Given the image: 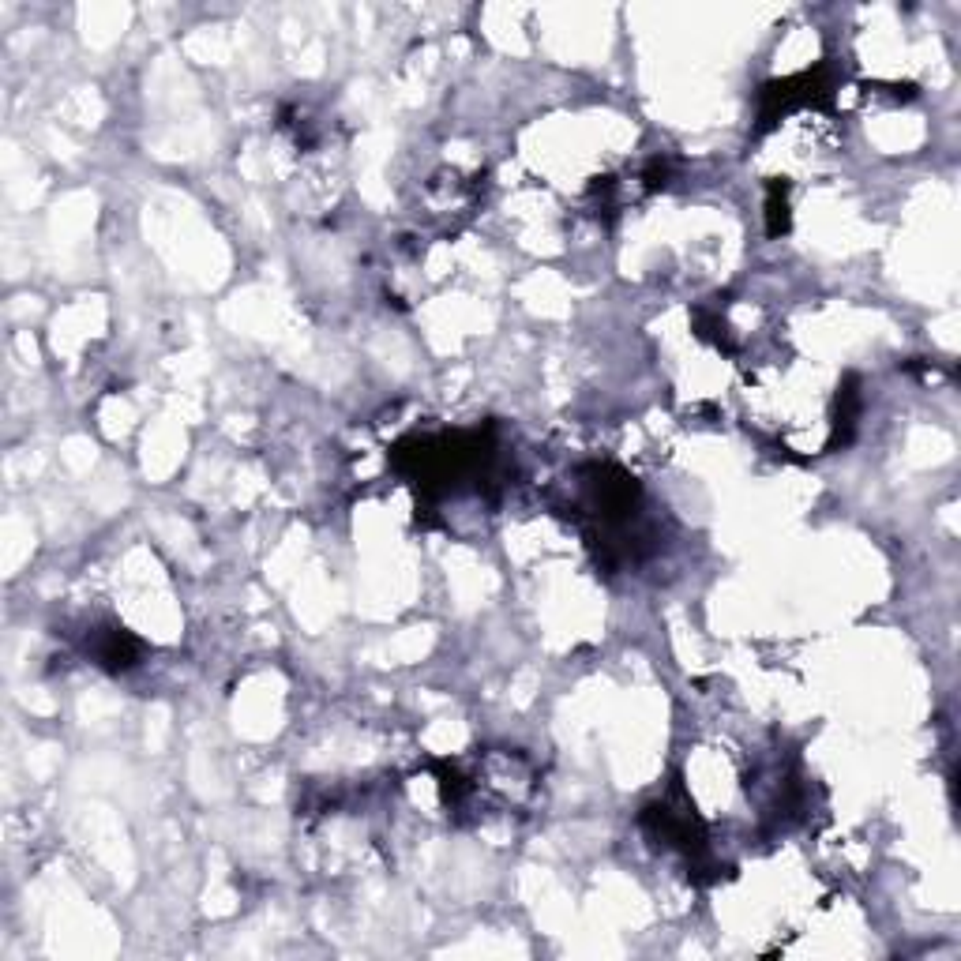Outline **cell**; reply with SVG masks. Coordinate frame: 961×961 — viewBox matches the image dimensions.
I'll return each mask as SVG.
<instances>
[{"instance_id":"cell-1","label":"cell","mask_w":961,"mask_h":961,"mask_svg":"<svg viewBox=\"0 0 961 961\" xmlns=\"http://www.w3.org/2000/svg\"><path fill=\"white\" fill-rule=\"evenodd\" d=\"M94 657H98V665L109 672L132 669L139 657V642L132 639L128 631H121V627H109V631H102L98 642H94Z\"/></svg>"},{"instance_id":"cell-2","label":"cell","mask_w":961,"mask_h":961,"mask_svg":"<svg viewBox=\"0 0 961 961\" xmlns=\"http://www.w3.org/2000/svg\"><path fill=\"white\" fill-rule=\"evenodd\" d=\"M766 218H770V237H778L789 229V184H770V199H766Z\"/></svg>"}]
</instances>
